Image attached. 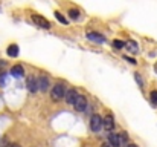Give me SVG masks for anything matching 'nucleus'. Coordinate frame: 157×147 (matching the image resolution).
<instances>
[{
  "mask_svg": "<svg viewBox=\"0 0 157 147\" xmlns=\"http://www.w3.org/2000/svg\"><path fill=\"white\" fill-rule=\"evenodd\" d=\"M66 86L64 84H61V83H58V84H55L52 88V92H51V95L55 101H58V100H61L63 97H66Z\"/></svg>",
  "mask_w": 157,
  "mask_h": 147,
  "instance_id": "nucleus-1",
  "label": "nucleus"
},
{
  "mask_svg": "<svg viewBox=\"0 0 157 147\" xmlns=\"http://www.w3.org/2000/svg\"><path fill=\"white\" fill-rule=\"evenodd\" d=\"M101 127H104V120L99 116V115H92V120H90V129L93 132H99Z\"/></svg>",
  "mask_w": 157,
  "mask_h": 147,
  "instance_id": "nucleus-2",
  "label": "nucleus"
},
{
  "mask_svg": "<svg viewBox=\"0 0 157 147\" xmlns=\"http://www.w3.org/2000/svg\"><path fill=\"white\" fill-rule=\"evenodd\" d=\"M32 22H34L37 26H40V28H44V29H49V28H51V23H49L44 17H41V15L34 14V15H32Z\"/></svg>",
  "mask_w": 157,
  "mask_h": 147,
  "instance_id": "nucleus-3",
  "label": "nucleus"
},
{
  "mask_svg": "<svg viewBox=\"0 0 157 147\" xmlns=\"http://www.w3.org/2000/svg\"><path fill=\"white\" fill-rule=\"evenodd\" d=\"M73 106H75V109H76V110L84 112V110L87 109V100H86V97L79 95V97H78V100H76V103H75Z\"/></svg>",
  "mask_w": 157,
  "mask_h": 147,
  "instance_id": "nucleus-4",
  "label": "nucleus"
},
{
  "mask_svg": "<svg viewBox=\"0 0 157 147\" xmlns=\"http://www.w3.org/2000/svg\"><path fill=\"white\" fill-rule=\"evenodd\" d=\"M78 92L75 91V89H70V91H67V94H66V101L69 103V104H75L76 103V100H78Z\"/></svg>",
  "mask_w": 157,
  "mask_h": 147,
  "instance_id": "nucleus-5",
  "label": "nucleus"
},
{
  "mask_svg": "<svg viewBox=\"0 0 157 147\" xmlns=\"http://www.w3.org/2000/svg\"><path fill=\"white\" fill-rule=\"evenodd\" d=\"M23 74H25V69H23L20 64H15V66L11 67V75H12V77H15V78H21Z\"/></svg>",
  "mask_w": 157,
  "mask_h": 147,
  "instance_id": "nucleus-6",
  "label": "nucleus"
},
{
  "mask_svg": "<svg viewBox=\"0 0 157 147\" xmlns=\"http://www.w3.org/2000/svg\"><path fill=\"white\" fill-rule=\"evenodd\" d=\"M26 86H28V89H29L31 92H37V91H38V80L29 77L28 81H26Z\"/></svg>",
  "mask_w": 157,
  "mask_h": 147,
  "instance_id": "nucleus-7",
  "label": "nucleus"
},
{
  "mask_svg": "<svg viewBox=\"0 0 157 147\" xmlns=\"http://www.w3.org/2000/svg\"><path fill=\"white\" fill-rule=\"evenodd\" d=\"M87 39L92 40V42H96V43H104L105 39L101 34H96V32H87Z\"/></svg>",
  "mask_w": 157,
  "mask_h": 147,
  "instance_id": "nucleus-8",
  "label": "nucleus"
},
{
  "mask_svg": "<svg viewBox=\"0 0 157 147\" xmlns=\"http://www.w3.org/2000/svg\"><path fill=\"white\" fill-rule=\"evenodd\" d=\"M113 127H114V120H113L111 115H107V116L104 118V129L105 130H108V132H111Z\"/></svg>",
  "mask_w": 157,
  "mask_h": 147,
  "instance_id": "nucleus-9",
  "label": "nucleus"
},
{
  "mask_svg": "<svg viewBox=\"0 0 157 147\" xmlns=\"http://www.w3.org/2000/svg\"><path fill=\"white\" fill-rule=\"evenodd\" d=\"M38 89H40L41 92H46V91L49 89V80H48L46 77H40V78H38Z\"/></svg>",
  "mask_w": 157,
  "mask_h": 147,
  "instance_id": "nucleus-10",
  "label": "nucleus"
},
{
  "mask_svg": "<svg viewBox=\"0 0 157 147\" xmlns=\"http://www.w3.org/2000/svg\"><path fill=\"white\" fill-rule=\"evenodd\" d=\"M108 143L113 147H121V135H116V133L108 135Z\"/></svg>",
  "mask_w": 157,
  "mask_h": 147,
  "instance_id": "nucleus-11",
  "label": "nucleus"
},
{
  "mask_svg": "<svg viewBox=\"0 0 157 147\" xmlns=\"http://www.w3.org/2000/svg\"><path fill=\"white\" fill-rule=\"evenodd\" d=\"M125 48L128 49L130 52H133V54H136V52L139 51V46H137V43H136V42H133V40H128V42L125 43Z\"/></svg>",
  "mask_w": 157,
  "mask_h": 147,
  "instance_id": "nucleus-12",
  "label": "nucleus"
},
{
  "mask_svg": "<svg viewBox=\"0 0 157 147\" xmlns=\"http://www.w3.org/2000/svg\"><path fill=\"white\" fill-rule=\"evenodd\" d=\"M8 55L12 57V58L17 57V55H18V46H17V45H11V46L8 48Z\"/></svg>",
  "mask_w": 157,
  "mask_h": 147,
  "instance_id": "nucleus-13",
  "label": "nucleus"
},
{
  "mask_svg": "<svg viewBox=\"0 0 157 147\" xmlns=\"http://www.w3.org/2000/svg\"><path fill=\"white\" fill-rule=\"evenodd\" d=\"M69 17H70L72 20H76V18L79 17V11H78V9H70V11H69Z\"/></svg>",
  "mask_w": 157,
  "mask_h": 147,
  "instance_id": "nucleus-14",
  "label": "nucleus"
},
{
  "mask_svg": "<svg viewBox=\"0 0 157 147\" xmlns=\"http://www.w3.org/2000/svg\"><path fill=\"white\" fill-rule=\"evenodd\" d=\"M55 17H56V18H58V22H61L63 25H67V23H69V22H67V18H66L64 15H61L59 12H55Z\"/></svg>",
  "mask_w": 157,
  "mask_h": 147,
  "instance_id": "nucleus-15",
  "label": "nucleus"
},
{
  "mask_svg": "<svg viewBox=\"0 0 157 147\" xmlns=\"http://www.w3.org/2000/svg\"><path fill=\"white\" fill-rule=\"evenodd\" d=\"M121 135V147H125L127 141H128V135L127 133H119Z\"/></svg>",
  "mask_w": 157,
  "mask_h": 147,
  "instance_id": "nucleus-16",
  "label": "nucleus"
},
{
  "mask_svg": "<svg viewBox=\"0 0 157 147\" xmlns=\"http://www.w3.org/2000/svg\"><path fill=\"white\" fill-rule=\"evenodd\" d=\"M150 100H151V103H153L154 106H157V91H153V92H151Z\"/></svg>",
  "mask_w": 157,
  "mask_h": 147,
  "instance_id": "nucleus-17",
  "label": "nucleus"
},
{
  "mask_svg": "<svg viewBox=\"0 0 157 147\" xmlns=\"http://www.w3.org/2000/svg\"><path fill=\"white\" fill-rule=\"evenodd\" d=\"M5 84H6V74L0 72V86H5Z\"/></svg>",
  "mask_w": 157,
  "mask_h": 147,
  "instance_id": "nucleus-18",
  "label": "nucleus"
},
{
  "mask_svg": "<svg viewBox=\"0 0 157 147\" xmlns=\"http://www.w3.org/2000/svg\"><path fill=\"white\" fill-rule=\"evenodd\" d=\"M113 46L117 48V49H121V48L125 46V43H124V42H119V40H114V42H113Z\"/></svg>",
  "mask_w": 157,
  "mask_h": 147,
  "instance_id": "nucleus-19",
  "label": "nucleus"
},
{
  "mask_svg": "<svg viewBox=\"0 0 157 147\" xmlns=\"http://www.w3.org/2000/svg\"><path fill=\"white\" fill-rule=\"evenodd\" d=\"M134 78H136V81L139 83V86H140V88H144V81H142L140 75H139V74H134Z\"/></svg>",
  "mask_w": 157,
  "mask_h": 147,
  "instance_id": "nucleus-20",
  "label": "nucleus"
},
{
  "mask_svg": "<svg viewBox=\"0 0 157 147\" xmlns=\"http://www.w3.org/2000/svg\"><path fill=\"white\" fill-rule=\"evenodd\" d=\"M125 60H127V61H130L131 64H136V63H137V61H136L134 58H130V57H125Z\"/></svg>",
  "mask_w": 157,
  "mask_h": 147,
  "instance_id": "nucleus-21",
  "label": "nucleus"
},
{
  "mask_svg": "<svg viewBox=\"0 0 157 147\" xmlns=\"http://www.w3.org/2000/svg\"><path fill=\"white\" fill-rule=\"evenodd\" d=\"M101 147H111V146H110L108 143H104V144H102V146H101Z\"/></svg>",
  "mask_w": 157,
  "mask_h": 147,
  "instance_id": "nucleus-22",
  "label": "nucleus"
},
{
  "mask_svg": "<svg viewBox=\"0 0 157 147\" xmlns=\"http://www.w3.org/2000/svg\"><path fill=\"white\" fill-rule=\"evenodd\" d=\"M8 147H20L18 144H11V146H8Z\"/></svg>",
  "mask_w": 157,
  "mask_h": 147,
  "instance_id": "nucleus-23",
  "label": "nucleus"
},
{
  "mask_svg": "<svg viewBox=\"0 0 157 147\" xmlns=\"http://www.w3.org/2000/svg\"><path fill=\"white\" fill-rule=\"evenodd\" d=\"M127 147H137L136 144H130V146H127Z\"/></svg>",
  "mask_w": 157,
  "mask_h": 147,
  "instance_id": "nucleus-24",
  "label": "nucleus"
},
{
  "mask_svg": "<svg viewBox=\"0 0 157 147\" xmlns=\"http://www.w3.org/2000/svg\"><path fill=\"white\" fill-rule=\"evenodd\" d=\"M154 69H156V72H157V63H156V66H154Z\"/></svg>",
  "mask_w": 157,
  "mask_h": 147,
  "instance_id": "nucleus-25",
  "label": "nucleus"
}]
</instances>
